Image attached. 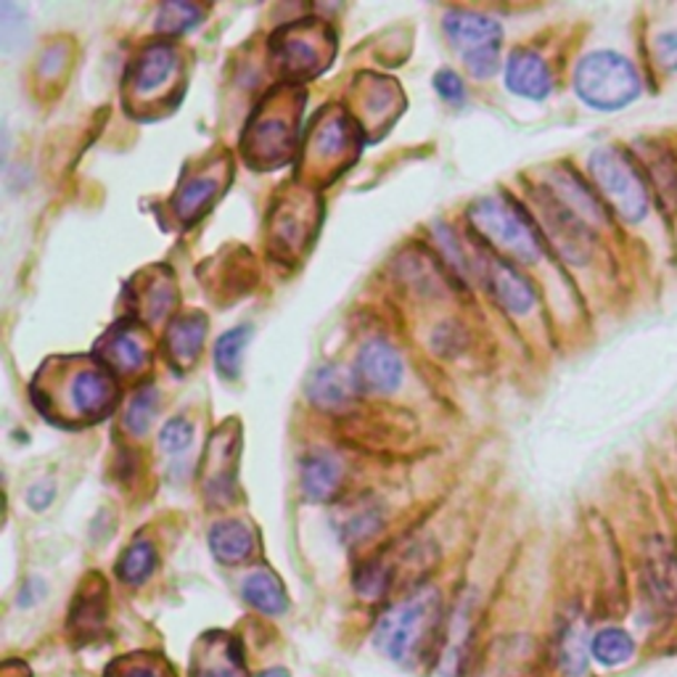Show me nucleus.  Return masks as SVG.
Listing matches in <instances>:
<instances>
[{
  "mask_svg": "<svg viewBox=\"0 0 677 677\" xmlns=\"http://www.w3.org/2000/svg\"><path fill=\"white\" fill-rule=\"evenodd\" d=\"M482 278L484 286L490 288L492 300L500 307L513 315H527L529 310L538 305V294L524 275L517 273L511 263L500 257H484L482 259Z\"/></svg>",
  "mask_w": 677,
  "mask_h": 677,
  "instance_id": "ddd939ff",
  "label": "nucleus"
},
{
  "mask_svg": "<svg viewBox=\"0 0 677 677\" xmlns=\"http://www.w3.org/2000/svg\"><path fill=\"white\" fill-rule=\"evenodd\" d=\"M357 386V379L350 371H344L342 365L326 363L307 379V398L323 411H344L355 400Z\"/></svg>",
  "mask_w": 677,
  "mask_h": 677,
  "instance_id": "6ab92c4d",
  "label": "nucleus"
},
{
  "mask_svg": "<svg viewBox=\"0 0 677 677\" xmlns=\"http://www.w3.org/2000/svg\"><path fill=\"white\" fill-rule=\"evenodd\" d=\"M204 338H207V317L202 313L180 315L167 328V357L178 371H186L202 355Z\"/></svg>",
  "mask_w": 677,
  "mask_h": 677,
  "instance_id": "aec40b11",
  "label": "nucleus"
},
{
  "mask_svg": "<svg viewBox=\"0 0 677 677\" xmlns=\"http://www.w3.org/2000/svg\"><path fill=\"white\" fill-rule=\"evenodd\" d=\"M249 336H252L249 326H236V328L225 331V334L217 338L215 365L225 379L233 381L238 376V373H242L244 350H246V344H249Z\"/></svg>",
  "mask_w": 677,
  "mask_h": 677,
  "instance_id": "c85d7f7f",
  "label": "nucleus"
},
{
  "mask_svg": "<svg viewBox=\"0 0 677 677\" xmlns=\"http://www.w3.org/2000/svg\"><path fill=\"white\" fill-rule=\"evenodd\" d=\"M590 651L604 667H619L635 654V640L619 627H606L592 638Z\"/></svg>",
  "mask_w": 677,
  "mask_h": 677,
  "instance_id": "c756f323",
  "label": "nucleus"
},
{
  "mask_svg": "<svg viewBox=\"0 0 677 677\" xmlns=\"http://www.w3.org/2000/svg\"><path fill=\"white\" fill-rule=\"evenodd\" d=\"M355 379L363 390L376 394L394 392L402 381V360L400 352L384 338H371L357 352Z\"/></svg>",
  "mask_w": 677,
  "mask_h": 677,
  "instance_id": "f8f14e48",
  "label": "nucleus"
},
{
  "mask_svg": "<svg viewBox=\"0 0 677 677\" xmlns=\"http://www.w3.org/2000/svg\"><path fill=\"white\" fill-rule=\"evenodd\" d=\"M296 125H300V104L286 94L259 106L244 138V151L252 165L271 169L292 159L296 144Z\"/></svg>",
  "mask_w": 677,
  "mask_h": 677,
  "instance_id": "423d86ee",
  "label": "nucleus"
},
{
  "mask_svg": "<svg viewBox=\"0 0 677 677\" xmlns=\"http://www.w3.org/2000/svg\"><path fill=\"white\" fill-rule=\"evenodd\" d=\"M98 352H101V363L109 371L117 373H140L148 365V350L144 344V336L138 334L130 323H119L101 338L98 344Z\"/></svg>",
  "mask_w": 677,
  "mask_h": 677,
  "instance_id": "a211bd4d",
  "label": "nucleus"
},
{
  "mask_svg": "<svg viewBox=\"0 0 677 677\" xmlns=\"http://www.w3.org/2000/svg\"><path fill=\"white\" fill-rule=\"evenodd\" d=\"M469 223L487 244L521 263L542 257V238L529 215L506 196H484L469 207Z\"/></svg>",
  "mask_w": 677,
  "mask_h": 677,
  "instance_id": "7ed1b4c3",
  "label": "nucleus"
},
{
  "mask_svg": "<svg viewBox=\"0 0 677 677\" xmlns=\"http://www.w3.org/2000/svg\"><path fill=\"white\" fill-rule=\"evenodd\" d=\"M104 677H175V669L159 654H125L109 661Z\"/></svg>",
  "mask_w": 677,
  "mask_h": 677,
  "instance_id": "cd10ccee",
  "label": "nucleus"
},
{
  "mask_svg": "<svg viewBox=\"0 0 677 677\" xmlns=\"http://www.w3.org/2000/svg\"><path fill=\"white\" fill-rule=\"evenodd\" d=\"M273 56L292 80L315 77L334 59V32L315 19L294 21L273 35Z\"/></svg>",
  "mask_w": 677,
  "mask_h": 677,
  "instance_id": "0eeeda50",
  "label": "nucleus"
},
{
  "mask_svg": "<svg viewBox=\"0 0 677 677\" xmlns=\"http://www.w3.org/2000/svg\"><path fill=\"white\" fill-rule=\"evenodd\" d=\"M180 53L169 42H154L130 63L125 77L127 98L133 104H154L169 96V88L180 80Z\"/></svg>",
  "mask_w": 677,
  "mask_h": 677,
  "instance_id": "1a4fd4ad",
  "label": "nucleus"
},
{
  "mask_svg": "<svg viewBox=\"0 0 677 677\" xmlns=\"http://www.w3.org/2000/svg\"><path fill=\"white\" fill-rule=\"evenodd\" d=\"M173 305H175L173 284H169L167 278L148 281L146 300H144V315L148 321H159V317H165L169 310H173Z\"/></svg>",
  "mask_w": 677,
  "mask_h": 677,
  "instance_id": "72a5a7b5",
  "label": "nucleus"
},
{
  "mask_svg": "<svg viewBox=\"0 0 677 677\" xmlns=\"http://www.w3.org/2000/svg\"><path fill=\"white\" fill-rule=\"evenodd\" d=\"M190 677H246L244 651L236 635L204 632L190 651Z\"/></svg>",
  "mask_w": 677,
  "mask_h": 677,
  "instance_id": "9b49d317",
  "label": "nucleus"
},
{
  "mask_svg": "<svg viewBox=\"0 0 677 677\" xmlns=\"http://www.w3.org/2000/svg\"><path fill=\"white\" fill-rule=\"evenodd\" d=\"M106 592H109L106 590V582L98 575L82 582L72 609H69V632L75 635L77 644H90L96 635L104 632L106 606H109V596H106Z\"/></svg>",
  "mask_w": 677,
  "mask_h": 677,
  "instance_id": "4468645a",
  "label": "nucleus"
},
{
  "mask_svg": "<svg viewBox=\"0 0 677 677\" xmlns=\"http://www.w3.org/2000/svg\"><path fill=\"white\" fill-rule=\"evenodd\" d=\"M360 136L355 130V122H350L347 115H342V111L331 109L315 122V133H313V146L317 159L326 161V165H336L342 167V161L352 157V154L357 151Z\"/></svg>",
  "mask_w": 677,
  "mask_h": 677,
  "instance_id": "dca6fc26",
  "label": "nucleus"
},
{
  "mask_svg": "<svg viewBox=\"0 0 677 677\" xmlns=\"http://www.w3.org/2000/svg\"><path fill=\"white\" fill-rule=\"evenodd\" d=\"M656 63L669 75H677V27L659 32L654 40Z\"/></svg>",
  "mask_w": 677,
  "mask_h": 677,
  "instance_id": "c9c22d12",
  "label": "nucleus"
},
{
  "mask_svg": "<svg viewBox=\"0 0 677 677\" xmlns=\"http://www.w3.org/2000/svg\"><path fill=\"white\" fill-rule=\"evenodd\" d=\"M204 19V11L194 3H165L157 13V30L167 35H180L194 30Z\"/></svg>",
  "mask_w": 677,
  "mask_h": 677,
  "instance_id": "2f4dec72",
  "label": "nucleus"
},
{
  "mask_svg": "<svg viewBox=\"0 0 677 677\" xmlns=\"http://www.w3.org/2000/svg\"><path fill=\"white\" fill-rule=\"evenodd\" d=\"M444 32L474 77H492L500 67V42L503 30L496 19L477 11L450 9L442 19Z\"/></svg>",
  "mask_w": 677,
  "mask_h": 677,
  "instance_id": "6e6552de",
  "label": "nucleus"
},
{
  "mask_svg": "<svg viewBox=\"0 0 677 677\" xmlns=\"http://www.w3.org/2000/svg\"><path fill=\"white\" fill-rule=\"evenodd\" d=\"M190 442H194V426H190V421L180 419V415H175V419H169L165 426H161L159 444L165 453H169V455L186 453V450L190 448Z\"/></svg>",
  "mask_w": 677,
  "mask_h": 677,
  "instance_id": "f704fd0d",
  "label": "nucleus"
},
{
  "mask_svg": "<svg viewBox=\"0 0 677 677\" xmlns=\"http://www.w3.org/2000/svg\"><path fill=\"white\" fill-rule=\"evenodd\" d=\"M242 592L246 604L254 606L257 611L267 614V617H278L288 609V598L284 585L275 580L267 571H254L242 585Z\"/></svg>",
  "mask_w": 677,
  "mask_h": 677,
  "instance_id": "b1692460",
  "label": "nucleus"
},
{
  "mask_svg": "<svg viewBox=\"0 0 677 677\" xmlns=\"http://www.w3.org/2000/svg\"><path fill=\"white\" fill-rule=\"evenodd\" d=\"M217 188L220 186H217L215 175H196V178L183 183L180 190L175 194V199H173L175 217L186 225L199 220L204 212L209 209V204L215 202Z\"/></svg>",
  "mask_w": 677,
  "mask_h": 677,
  "instance_id": "5701e85b",
  "label": "nucleus"
},
{
  "mask_svg": "<svg viewBox=\"0 0 677 677\" xmlns=\"http://www.w3.org/2000/svg\"><path fill=\"white\" fill-rule=\"evenodd\" d=\"M648 585H651V596L656 604L673 606L677 604V559L673 550L665 546L654 548L648 553Z\"/></svg>",
  "mask_w": 677,
  "mask_h": 677,
  "instance_id": "393cba45",
  "label": "nucleus"
},
{
  "mask_svg": "<svg viewBox=\"0 0 677 677\" xmlns=\"http://www.w3.org/2000/svg\"><path fill=\"white\" fill-rule=\"evenodd\" d=\"M154 569H157V548L146 538L130 542L117 561L119 580L127 585H144L154 575Z\"/></svg>",
  "mask_w": 677,
  "mask_h": 677,
  "instance_id": "a878e982",
  "label": "nucleus"
},
{
  "mask_svg": "<svg viewBox=\"0 0 677 677\" xmlns=\"http://www.w3.org/2000/svg\"><path fill=\"white\" fill-rule=\"evenodd\" d=\"M540 215L542 220H546L548 236L556 249H559L569 263L575 265L588 263L592 254V242H596L590 225L585 223L580 215H575L567 204L556 199L553 190H548V194L540 199Z\"/></svg>",
  "mask_w": 677,
  "mask_h": 677,
  "instance_id": "9d476101",
  "label": "nucleus"
},
{
  "mask_svg": "<svg viewBox=\"0 0 677 677\" xmlns=\"http://www.w3.org/2000/svg\"><path fill=\"white\" fill-rule=\"evenodd\" d=\"M338 482H342V465L334 455L315 453L302 463V487L315 503H326V500L334 498Z\"/></svg>",
  "mask_w": 677,
  "mask_h": 677,
  "instance_id": "4be33fe9",
  "label": "nucleus"
},
{
  "mask_svg": "<svg viewBox=\"0 0 677 677\" xmlns=\"http://www.w3.org/2000/svg\"><path fill=\"white\" fill-rule=\"evenodd\" d=\"M506 85L511 94L529 98V101H542L553 90V77H550L548 63L540 53L519 48L508 56Z\"/></svg>",
  "mask_w": 677,
  "mask_h": 677,
  "instance_id": "2eb2a0df",
  "label": "nucleus"
},
{
  "mask_svg": "<svg viewBox=\"0 0 677 677\" xmlns=\"http://www.w3.org/2000/svg\"><path fill=\"white\" fill-rule=\"evenodd\" d=\"M48 373H53L56 381H38L42 394H35V405L56 421V426L104 421L117 408L119 386L104 363H69L63 365V376L56 369Z\"/></svg>",
  "mask_w": 677,
  "mask_h": 677,
  "instance_id": "f257e3e1",
  "label": "nucleus"
},
{
  "mask_svg": "<svg viewBox=\"0 0 677 677\" xmlns=\"http://www.w3.org/2000/svg\"><path fill=\"white\" fill-rule=\"evenodd\" d=\"M209 550L217 561L228 563V567L246 561L254 550L249 527L236 519L217 521V524H212L209 529Z\"/></svg>",
  "mask_w": 677,
  "mask_h": 677,
  "instance_id": "412c9836",
  "label": "nucleus"
},
{
  "mask_svg": "<svg viewBox=\"0 0 677 677\" xmlns=\"http://www.w3.org/2000/svg\"><path fill=\"white\" fill-rule=\"evenodd\" d=\"M559 661L563 673L577 677L588 667V630L582 619H569L559 635Z\"/></svg>",
  "mask_w": 677,
  "mask_h": 677,
  "instance_id": "bb28decb",
  "label": "nucleus"
},
{
  "mask_svg": "<svg viewBox=\"0 0 677 677\" xmlns=\"http://www.w3.org/2000/svg\"><path fill=\"white\" fill-rule=\"evenodd\" d=\"M434 88L436 94H440L442 101L453 104V106H461L463 98H465V85L461 77H458L453 69H440L434 77Z\"/></svg>",
  "mask_w": 677,
  "mask_h": 677,
  "instance_id": "e433bc0d",
  "label": "nucleus"
},
{
  "mask_svg": "<svg viewBox=\"0 0 677 677\" xmlns=\"http://www.w3.org/2000/svg\"><path fill=\"white\" fill-rule=\"evenodd\" d=\"M590 175L601 199L622 217L625 223L646 220L651 207L646 175L638 161L619 146H604L590 154Z\"/></svg>",
  "mask_w": 677,
  "mask_h": 677,
  "instance_id": "20e7f679",
  "label": "nucleus"
},
{
  "mask_svg": "<svg viewBox=\"0 0 677 677\" xmlns=\"http://www.w3.org/2000/svg\"><path fill=\"white\" fill-rule=\"evenodd\" d=\"M159 411V392L154 390V386H144V390H138L133 394L130 405H127L125 411V426L130 434H146L148 429H151L154 419H157Z\"/></svg>",
  "mask_w": 677,
  "mask_h": 677,
  "instance_id": "7c9ffc66",
  "label": "nucleus"
},
{
  "mask_svg": "<svg viewBox=\"0 0 677 677\" xmlns=\"http://www.w3.org/2000/svg\"><path fill=\"white\" fill-rule=\"evenodd\" d=\"M53 498H56V484L51 479L32 484L30 492H27V503H30V508H35V511H46V508L53 503Z\"/></svg>",
  "mask_w": 677,
  "mask_h": 677,
  "instance_id": "4c0bfd02",
  "label": "nucleus"
},
{
  "mask_svg": "<svg viewBox=\"0 0 677 677\" xmlns=\"http://www.w3.org/2000/svg\"><path fill=\"white\" fill-rule=\"evenodd\" d=\"M259 677H292L286 673V669H281V667H273V669H267V673H263Z\"/></svg>",
  "mask_w": 677,
  "mask_h": 677,
  "instance_id": "58836bf2",
  "label": "nucleus"
},
{
  "mask_svg": "<svg viewBox=\"0 0 677 677\" xmlns=\"http://www.w3.org/2000/svg\"><path fill=\"white\" fill-rule=\"evenodd\" d=\"M390 585H392V569H390V563L381 561V559L363 563L355 575V590L365 598L384 596V592L390 590Z\"/></svg>",
  "mask_w": 677,
  "mask_h": 677,
  "instance_id": "473e14b6",
  "label": "nucleus"
},
{
  "mask_svg": "<svg viewBox=\"0 0 677 677\" xmlns=\"http://www.w3.org/2000/svg\"><path fill=\"white\" fill-rule=\"evenodd\" d=\"M575 90L590 109L619 111L638 101L644 94V80L627 56L592 51L577 63Z\"/></svg>",
  "mask_w": 677,
  "mask_h": 677,
  "instance_id": "f03ea898",
  "label": "nucleus"
},
{
  "mask_svg": "<svg viewBox=\"0 0 677 677\" xmlns=\"http://www.w3.org/2000/svg\"><path fill=\"white\" fill-rule=\"evenodd\" d=\"M440 622V596L426 588L381 614L376 625V646L394 661H411L421 656L426 640Z\"/></svg>",
  "mask_w": 677,
  "mask_h": 677,
  "instance_id": "39448f33",
  "label": "nucleus"
},
{
  "mask_svg": "<svg viewBox=\"0 0 677 677\" xmlns=\"http://www.w3.org/2000/svg\"><path fill=\"white\" fill-rule=\"evenodd\" d=\"M550 186H553V196L567 207L580 215L588 225H609V209L601 199V194H596L588 183H585L575 169H556L550 175Z\"/></svg>",
  "mask_w": 677,
  "mask_h": 677,
  "instance_id": "f3484780",
  "label": "nucleus"
}]
</instances>
